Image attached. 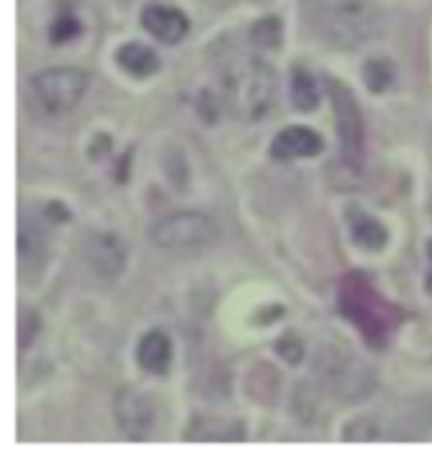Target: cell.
I'll return each mask as SVG.
<instances>
[{
    "label": "cell",
    "mask_w": 432,
    "mask_h": 463,
    "mask_svg": "<svg viewBox=\"0 0 432 463\" xmlns=\"http://www.w3.org/2000/svg\"><path fill=\"white\" fill-rule=\"evenodd\" d=\"M311 33L326 46L354 51L382 33V13L371 0H301Z\"/></svg>",
    "instance_id": "cell-1"
},
{
    "label": "cell",
    "mask_w": 432,
    "mask_h": 463,
    "mask_svg": "<svg viewBox=\"0 0 432 463\" xmlns=\"http://www.w3.org/2000/svg\"><path fill=\"white\" fill-rule=\"evenodd\" d=\"M89 89V74L71 66L46 69L31 79V94L41 107V112L49 117H63L79 107Z\"/></svg>",
    "instance_id": "cell-5"
},
{
    "label": "cell",
    "mask_w": 432,
    "mask_h": 463,
    "mask_svg": "<svg viewBox=\"0 0 432 463\" xmlns=\"http://www.w3.org/2000/svg\"><path fill=\"white\" fill-rule=\"evenodd\" d=\"M427 211H430V218H432V193H430V201H427Z\"/></svg>",
    "instance_id": "cell-22"
},
{
    "label": "cell",
    "mask_w": 432,
    "mask_h": 463,
    "mask_svg": "<svg viewBox=\"0 0 432 463\" xmlns=\"http://www.w3.org/2000/svg\"><path fill=\"white\" fill-rule=\"evenodd\" d=\"M114 415H117V423L122 428L129 439H145L152 426H155V408L147 395L136 392L132 388H124L122 392H117V401H114Z\"/></svg>",
    "instance_id": "cell-8"
},
{
    "label": "cell",
    "mask_w": 432,
    "mask_h": 463,
    "mask_svg": "<svg viewBox=\"0 0 432 463\" xmlns=\"http://www.w3.org/2000/svg\"><path fill=\"white\" fill-rule=\"evenodd\" d=\"M291 101L298 112H314L322 101V91H319L316 79L301 66H296L291 74Z\"/></svg>",
    "instance_id": "cell-15"
},
{
    "label": "cell",
    "mask_w": 432,
    "mask_h": 463,
    "mask_svg": "<svg viewBox=\"0 0 432 463\" xmlns=\"http://www.w3.org/2000/svg\"><path fill=\"white\" fill-rule=\"evenodd\" d=\"M87 261L101 279H117L127 266V243L114 233H94L87 243Z\"/></svg>",
    "instance_id": "cell-9"
},
{
    "label": "cell",
    "mask_w": 432,
    "mask_h": 463,
    "mask_svg": "<svg viewBox=\"0 0 432 463\" xmlns=\"http://www.w3.org/2000/svg\"><path fill=\"white\" fill-rule=\"evenodd\" d=\"M173 339L162 329H152L136 345V363L149 375H167L173 367Z\"/></svg>",
    "instance_id": "cell-12"
},
{
    "label": "cell",
    "mask_w": 432,
    "mask_h": 463,
    "mask_svg": "<svg viewBox=\"0 0 432 463\" xmlns=\"http://www.w3.org/2000/svg\"><path fill=\"white\" fill-rule=\"evenodd\" d=\"M344 439L357 440V443H362V440L370 443V440L380 439V430H377V423H374V420H370V418H359V420H352V423L344 428Z\"/></svg>",
    "instance_id": "cell-18"
},
{
    "label": "cell",
    "mask_w": 432,
    "mask_h": 463,
    "mask_svg": "<svg viewBox=\"0 0 432 463\" xmlns=\"http://www.w3.org/2000/svg\"><path fill=\"white\" fill-rule=\"evenodd\" d=\"M427 274H425V287H427V291L432 294V238L427 241Z\"/></svg>",
    "instance_id": "cell-21"
},
{
    "label": "cell",
    "mask_w": 432,
    "mask_h": 463,
    "mask_svg": "<svg viewBox=\"0 0 432 463\" xmlns=\"http://www.w3.org/2000/svg\"><path fill=\"white\" fill-rule=\"evenodd\" d=\"M49 231L33 215H21L18 221V263L23 276L41 274L49 261Z\"/></svg>",
    "instance_id": "cell-7"
},
{
    "label": "cell",
    "mask_w": 432,
    "mask_h": 463,
    "mask_svg": "<svg viewBox=\"0 0 432 463\" xmlns=\"http://www.w3.org/2000/svg\"><path fill=\"white\" fill-rule=\"evenodd\" d=\"M221 66V91L225 109L238 122H258L271 112L278 79L271 63H266L253 53H228Z\"/></svg>",
    "instance_id": "cell-2"
},
{
    "label": "cell",
    "mask_w": 432,
    "mask_h": 463,
    "mask_svg": "<svg viewBox=\"0 0 432 463\" xmlns=\"http://www.w3.org/2000/svg\"><path fill=\"white\" fill-rule=\"evenodd\" d=\"M349 231L354 243L367 250H382L390 241V233L384 228L382 221H377L374 215L364 213V211H349Z\"/></svg>",
    "instance_id": "cell-13"
},
{
    "label": "cell",
    "mask_w": 432,
    "mask_h": 463,
    "mask_svg": "<svg viewBox=\"0 0 432 463\" xmlns=\"http://www.w3.org/2000/svg\"><path fill=\"white\" fill-rule=\"evenodd\" d=\"M79 31H81L79 21L71 18V15H63V18H59L56 24L51 25V41H53V43H66V41H71L74 36H79Z\"/></svg>",
    "instance_id": "cell-19"
},
{
    "label": "cell",
    "mask_w": 432,
    "mask_h": 463,
    "mask_svg": "<svg viewBox=\"0 0 432 463\" xmlns=\"http://www.w3.org/2000/svg\"><path fill=\"white\" fill-rule=\"evenodd\" d=\"M218 233V226L211 215L198 211H183V213L164 215L152 228L155 246L164 250H185L208 246Z\"/></svg>",
    "instance_id": "cell-6"
},
{
    "label": "cell",
    "mask_w": 432,
    "mask_h": 463,
    "mask_svg": "<svg viewBox=\"0 0 432 463\" xmlns=\"http://www.w3.org/2000/svg\"><path fill=\"white\" fill-rule=\"evenodd\" d=\"M324 150V139L311 127H286L271 142V157L276 160H298L314 157Z\"/></svg>",
    "instance_id": "cell-10"
},
{
    "label": "cell",
    "mask_w": 432,
    "mask_h": 463,
    "mask_svg": "<svg viewBox=\"0 0 432 463\" xmlns=\"http://www.w3.org/2000/svg\"><path fill=\"white\" fill-rule=\"evenodd\" d=\"M339 309L374 350H382L399 325V314L362 274H349L339 287Z\"/></svg>",
    "instance_id": "cell-3"
},
{
    "label": "cell",
    "mask_w": 432,
    "mask_h": 463,
    "mask_svg": "<svg viewBox=\"0 0 432 463\" xmlns=\"http://www.w3.org/2000/svg\"><path fill=\"white\" fill-rule=\"evenodd\" d=\"M38 332V319H36V314H31V312H25L23 317H21V347H28L31 345V339H33V335Z\"/></svg>",
    "instance_id": "cell-20"
},
{
    "label": "cell",
    "mask_w": 432,
    "mask_h": 463,
    "mask_svg": "<svg viewBox=\"0 0 432 463\" xmlns=\"http://www.w3.org/2000/svg\"><path fill=\"white\" fill-rule=\"evenodd\" d=\"M114 59L119 63V69H124L129 76H136V79L152 76L160 69V56L149 49V46L136 43V41L124 43L122 49L114 53Z\"/></svg>",
    "instance_id": "cell-14"
},
{
    "label": "cell",
    "mask_w": 432,
    "mask_h": 463,
    "mask_svg": "<svg viewBox=\"0 0 432 463\" xmlns=\"http://www.w3.org/2000/svg\"><path fill=\"white\" fill-rule=\"evenodd\" d=\"M142 25L147 28L149 36H155L162 43H180L190 31L185 13L173 5H147L142 11Z\"/></svg>",
    "instance_id": "cell-11"
},
{
    "label": "cell",
    "mask_w": 432,
    "mask_h": 463,
    "mask_svg": "<svg viewBox=\"0 0 432 463\" xmlns=\"http://www.w3.org/2000/svg\"><path fill=\"white\" fill-rule=\"evenodd\" d=\"M326 89H329V99H332L333 117H336L339 147H342V163L336 165L344 170V188H352V183H357L362 160H364V119H362L354 94L344 84L329 81Z\"/></svg>",
    "instance_id": "cell-4"
},
{
    "label": "cell",
    "mask_w": 432,
    "mask_h": 463,
    "mask_svg": "<svg viewBox=\"0 0 432 463\" xmlns=\"http://www.w3.org/2000/svg\"><path fill=\"white\" fill-rule=\"evenodd\" d=\"M362 76H364V84L374 94H382L390 89V84L395 81V71H392V63L384 61V59H370L362 69Z\"/></svg>",
    "instance_id": "cell-16"
},
{
    "label": "cell",
    "mask_w": 432,
    "mask_h": 463,
    "mask_svg": "<svg viewBox=\"0 0 432 463\" xmlns=\"http://www.w3.org/2000/svg\"><path fill=\"white\" fill-rule=\"evenodd\" d=\"M250 41L260 46V49H276L281 43V25L276 18H266V21H258L250 31Z\"/></svg>",
    "instance_id": "cell-17"
}]
</instances>
